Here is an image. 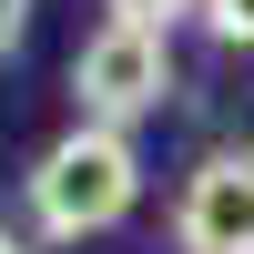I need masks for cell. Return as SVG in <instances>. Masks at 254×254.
<instances>
[{"label":"cell","mask_w":254,"mask_h":254,"mask_svg":"<svg viewBox=\"0 0 254 254\" xmlns=\"http://www.w3.org/2000/svg\"><path fill=\"white\" fill-rule=\"evenodd\" d=\"M20 31H31V0H0V51H10Z\"/></svg>","instance_id":"8992f818"},{"label":"cell","mask_w":254,"mask_h":254,"mask_svg":"<svg viewBox=\"0 0 254 254\" xmlns=\"http://www.w3.org/2000/svg\"><path fill=\"white\" fill-rule=\"evenodd\" d=\"M142 203V153L132 132H102V122H71L51 153L31 163V224L51 244H81V234H112L122 214Z\"/></svg>","instance_id":"6da1fadb"},{"label":"cell","mask_w":254,"mask_h":254,"mask_svg":"<svg viewBox=\"0 0 254 254\" xmlns=\"http://www.w3.org/2000/svg\"><path fill=\"white\" fill-rule=\"evenodd\" d=\"M112 20H132V31H173L183 10H203V0H102Z\"/></svg>","instance_id":"277c9868"},{"label":"cell","mask_w":254,"mask_h":254,"mask_svg":"<svg viewBox=\"0 0 254 254\" xmlns=\"http://www.w3.org/2000/svg\"><path fill=\"white\" fill-rule=\"evenodd\" d=\"M71 102H81V122H102V132H132L142 112L173 102V41L132 31V20H102V31L71 51Z\"/></svg>","instance_id":"7a4b0ae2"},{"label":"cell","mask_w":254,"mask_h":254,"mask_svg":"<svg viewBox=\"0 0 254 254\" xmlns=\"http://www.w3.org/2000/svg\"><path fill=\"white\" fill-rule=\"evenodd\" d=\"M183 254H254V153H203L173 193Z\"/></svg>","instance_id":"3957f363"},{"label":"cell","mask_w":254,"mask_h":254,"mask_svg":"<svg viewBox=\"0 0 254 254\" xmlns=\"http://www.w3.org/2000/svg\"><path fill=\"white\" fill-rule=\"evenodd\" d=\"M0 254H31V244H20V234H0Z\"/></svg>","instance_id":"52a82bcc"},{"label":"cell","mask_w":254,"mask_h":254,"mask_svg":"<svg viewBox=\"0 0 254 254\" xmlns=\"http://www.w3.org/2000/svg\"><path fill=\"white\" fill-rule=\"evenodd\" d=\"M203 20H214V41H254V0H203Z\"/></svg>","instance_id":"5b68a950"}]
</instances>
